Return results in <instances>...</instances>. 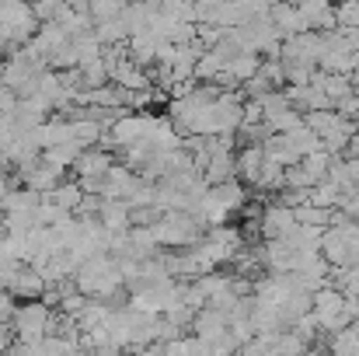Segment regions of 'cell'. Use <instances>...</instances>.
Here are the masks:
<instances>
[{
  "instance_id": "cell-1",
  "label": "cell",
  "mask_w": 359,
  "mask_h": 356,
  "mask_svg": "<svg viewBox=\"0 0 359 356\" xmlns=\"http://www.w3.org/2000/svg\"><path fill=\"white\" fill-rule=\"evenodd\" d=\"M74 283H77V294H84L88 301H98V297L105 301V297L119 294V286L126 279H122V272H119V258L98 255V258H88V262L77 269Z\"/></svg>"
},
{
  "instance_id": "cell-2",
  "label": "cell",
  "mask_w": 359,
  "mask_h": 356,
  "mask_svg": "<svg viewBox=\"0 0 359 356\" xmlns=\"http://www.w3.org/2000/svg\"><path fill=\"white\" fill-rule=\"evenodd\" d=\"M53 318H56V315H53L42 301H28V304H21V308L14 311L11 332L18 336L21 346H35V343H42V339L53 336Z\"/></svg>"
},
{
  "instance_id": "cell-3",
  "label": "cell",
  "mask_w": 359,
  "mask_h": 356,
  "mask_svg": "<svg viewBox=\"0 0 359 356\" xmlns=\"http://www.w3.org/2000/svg\"><path fill=\"white\" fill-rule=\"evenodd\" d=\"M150 235L157 241V248L161 244H168V248H185V244H199V237H203V224L192 217V213H164L154 228H150Z\"/></svg>"
},
{
  "instance_id": "cell-4",
  "label": "cell",
  "mask_w": 359,
  "mask_h": 356,
  "mask_svg": "<svg viewBox=\"0 0 359 356\" xmlns=\"http://www.w3.org/2000/svg\"><path fill=\"white\" fill-rule=\"evenodd\" d=\"M262 237L265 241H283V237L293 235V210H286V206H279V203H272V206H265L262 210Z\"/></svg>"
},
{
  "instance_id": "cell-5",
  "label": "cell",
  "mask_w": 359,
  "mask_h": 356,
  "mask_svg": "<svg viewBox=\"0 0 359 356\" xmlns=\"http://www.w3.org/2000/svg\"><path fill=\"white\" fill-rule=\"evenodd\" d=\"M269 21L276 25V32H279L283 39H293V35L311 32L307 21H304V14H300L293 4H269Z\"/></svg>"
},
{
  "instance_id": "cell-6",
  "label": "cell",
  "mask_w": 359,
  "mask_h": 356,
  "mask_svg": "<svg viewBox=\"0 0 359 356\" xmlns=\"http://www.w3.org/2000/svg\"><path fill=\"white\" fill-rule=\"evenodd\" d=\"M112 168V154L102 150V147H91V150H81V157L74 161V171L81 178H105Z\"/></svg>"
},
{
  "instance_id": "cell-7",
  "label": "cell",
  "mask_w": 359,
  "mask_h": 356,
  "mask_svg": "<svg viewBox=\"0 0 359 356\" xmlns=\"http://www.w3.org/2000/svg\"><path fill=\"white\" fill-rule=\"evenodd\" d=\"M210 199H213L220 210L234 213V210L244 206L248 192H244V185H241V182H224V185H213V189H210Z\"/></svg>"
},
{
  "instance_id": "cell-8",
  "label": "cell",
  "mask_w": 359,
  "mask_h": 356,
  "mask_svg": "<svg viewBox=\"0 0 359 356\" xmlns=\"http://www.w3.org/2000/svg\"><path fill=\"white\" fill-rule=\"evenodd\" d=\"M46 203H53L56 210H63V213H77V206H81V199H84V192L77 189V182H63V185H56L49 196H42Z\"/></svg>"
},
{
  "instance_id": "cell-9",
  "label": "cell",
  "mask_w": 359,
  "mask_h": 356,
  "mask_svg": "<svg viewBox=\"0 0 359 356\" xmlns=\"http://www.w3.org/2000/svg\"><path fill=\"white\" fill-rule=\"evenodd\" d=\"M286 143H290V147L300 154V161L321 150V140H318V136H314L307 126H297V129H290V133H286Z\"/></svg>"
},
{
  "instance_id": "cell-10",
  "label": "cell",
  "mask_w": 359,
  "mask_h": 356,
  "mask_svg": "<svg viewBox=\"0 0 359 356\" xmlns=\"http://www.w3.org/2000/svg\"><path fill=\"white\" fill-rule=\"evenodd\" d=\"M332 161H335V157H328L325 150H318V154L304 157V161H300V168H304V171L314 178V185H318V182H325V178H328V171H332Z\"/></svg>"
},
{
  "instance_id": "cell-11",
  "label": "cell",
  "mask_w": 359,
  "mask_h": 356,
  "mask_svg": "<svg viewBox=\"0 0 359 356\" xmlns=\"http://www.w3.org/2000/svg\"><path fill=\"white\" fill-rule=\"evenodd\" d=\"M283 171H286V168H279V164H272V161H262V171H258L255 189H272V192H279V189H283Z\"/></svg>"
},
{
  "instance_id": "cell-12",
  "label": "cell",
  "mask_w": 359,
  "mask_h": 356,
  "mask_svg": "<svg viewBox=\"0 0 359 356\" xmlns=\"http://www.w3.org/2000/svg\"><path fill=\"white\" fill-rule=\"evenodd\" d=\"M258 109H262V116L265 119H272V116H279V112H286V109H293V105H290L286 91L279 88V91H269L265 98H258Z\"/></svg>"
},
{
  "instance_id": "cell-13",
  "label": "cell",
  "mask_w": 359,
  "mask_h": 356,
  "mask_svg": "<svg viewBox=\"0 0 359 356\" xmlns=\"http://www.w3.org/2000/svg\"><path fill=\"white\" fill-rule=\"evenodd\" d=\"M335 21H339V28H359V4H342V7H335Z\"/></svg>"
},
{
  "instance_id": "cell-14",
  "label": "cell",
  "mask_w": 359,
  "mask_h": 356,
  "mask_svg": "<svg viewBox=\"0 0 359 356\" xmlns=\"http://www.w3.org/2000/svg\"><path fill=\"white\" fill-rule=\"evenodd\" d=\"M14 133H18V126H14V119H4V116H0V154L7 150V143L14 140Z\"/></svg>"
},
{
  "instance_id": "cell-15",
  "label": "cell",
  "mask_w": 359,
  "mask_h": 356,
  "mask_svg": "<svg viewBox=\"0 0 359 356\" xmlns=\"http://www.w3.org/2000/svg\"><path fill=\"white\" fill-rule=\"evenodd\" d=\"M356 95H359V88H356Z\"/></svg>"
}]
</instances>
